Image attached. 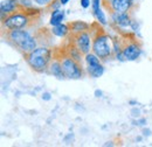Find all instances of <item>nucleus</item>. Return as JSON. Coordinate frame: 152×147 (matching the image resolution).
<instances>
[{"label":"nucleus","mask_w":152,"mask_h":147,"mask_svg":"<svg viewBox=\"0 0 152 147\" xmlns=\"http://www.w3.org/2000/svg\"><path fill=\"white\" fill-rule=\"evenodd\" d=\"M50 60V52L47 48H37L31 52L28 55L29 65L37 71H42L47 68L48 62Z\"/></svg>","instance_id":"f257e3e1"},{"label":"nucleus","mask_w":152,"mask_h":147,"mask_svg":"<svg viewBox=\"0 0 152 147\" xmlns=\"http://www.w3.org/2000/svg\"><path fill=\"white\" fill-rule=\"evenodd\" d=\"M10 39L25 52H32L35 49V40L25 31H12L10 34Z\"/></svg>","instance_id":"f03ea898"},{"label":"nucleus","mask_w":152,"mask_h":147,"mask_svg":"<svg viewBox=\"0 0 152 147\" xmlns=\"http://www.w3.org/2000/svg\"><path fill=\"white\" fill-rule=\"evenodd\" d=\"M109 37L103 35V36L97 37L94 42V52L98 57L101 58H105L110 55L111 48L109 44Z\"/></svg>","instance_id":"7ed1b4c3"},{"label":"nucleus","mask_w":152,"mask_h":147,"mask_svg":"<svg viewBox=\"0 0 152 147\" xmlns=\"http://www.w3.org/2000/svg\"><path fill=\"white\" fill-rule=\"evenodd\" d=\"M62 69L63 73L69 78H80L82 76V70L81 68L76 64V62L73 58H64L62 61Z\"/></svg>","instance_id":"20e7f679"},{"label":"nucleus","mask_w":152,"mask_h":147,"mask_svg":"<svg viewBox=\"0 0 152 147\" xmlns=\"http://www.w3.org/2000/svg\"><path fill=\"white\" fill-rule=\"evenodd\" d=\"M86 61L88 63V71L90 73V75L93 77H101L103 73H104V68L99 64V61L97 58L96 55H93V54H88L87 57H86Z\"/></svg>","instance_id":"39448f33"},{"label":"nucleus","mask_w":152,"mask_h":147,"mask_svg":"<svg viewBox=\"0 0 152 147\" xmlns=\"http://www.w3.org/2000/svg\"><path fill=\"white\" fill-rule=\"evenodd\" d=\"M27 23V19L22 15H12L5 20V25L10 29H20L25 27Z\"/></svg>","instance_id":"423d86ee"},{"label":"nucleus","mask_w":152,"mask_h":147,"mask_svg":"<svg viewBox=\"0 0 152 147\" xmlns=\"http://www.w3.org/2000/svg\"><path fill=\"white\" fill-rule=\"evenodd\" d=\"M111 6H113L115 12L125 13L130 8L131 2H130V0H111Z\"/></svg>","instance_id":"0eeeda50"},{"label":"nucleus","mask_w":152,"mask_h":147,"mask_svg":"<svg viewBox=\"0 0 152 147\" xmlns=\"http://www.w3.org/2000/svg\"><path fill=\"white\" fill-rule=\"evenodd\" d=\"M89 44H90V41H89V35L88 34L82 33L80 36L77 37V46H78V48L82 53L87 54L89 52Z\"/></svg>","instance_id":"6e6552de"},{"label":"nucleus","mask_w":152,"mask_h":147,"mask_svg":"<svg viewBox=\"0 0 152 147\" xmlns=\"http://www.w3.org/2000/svg\"><path fill=\"white\" fill-rule=\"evenodd\" d=\"M124 57L126 58V60H130V61H133V60H136L139 54H140V49L137 47V46H134V44H131V46H129V47H126L125 49H124Z\"/></svg>","instance_id":"1a4fd4ad"},{"label":"nucleus","mask_w":152,"mask_h":147,"mask_svg":"<svg viewBox=\"0 0 152 147\" xmlns=\"http://www.w3.org/2000/svg\"><path fill=\"white\" fill-rule=\"evenodd\" d=\"M15 6H17V0H4L0 5L1 15H4L5 13H10V12L14 11Z\"/></svg>","instance_id":"9d476101"},{"label":"nucleus","mask_w":152,"mask_h":147,"mask_svg":"<svg viewBox=\"0 0 152 147\" xmlns=\"http://www.w3.org/2000/svg\"><path fill=\"white\" fill-rule=\"evenodd\" d=\"M113 19H114V21L116 23H118V25H121V26H129L130 25V19L129 17L125 14V13H118V12H116L114 15H113Z\"/></svg>","instance_id":"9b49d317"},{"label":"nucleus","mask_w":152,"mask_h":147,"mask_svg":"<svg viewBox=\"0 0 152 147\" xmlns=\"http://www.w3.org/2000/svg\"><path fill=\"white\" fill-rule=\"evenodd\" d=\"M63 17H64V13H63V11H54L53 12V14H52V18H50V25L52 26H57V25H60L61 22H62V20H63Z\"/></svg>","instance_id":"f8f14e48"},{"label":"nucleus","mask_w":152,"mask_h":147,"mask_svg":"<svg viewBox=\"0 0 152 147\" xmlns=\"http://www.w3.org/2000/svg\"><path fill=\"white\" fill-rule=\"evenodd\" d=\"M50 68H52V69H50V70H52V74H53L54 76H56L57 78H62V77H63V75H64V73H63L62 65H61L60 63H57V62H55V63H53Z\"/></svg>","instance_id":"ddd939ff"},{"label":"nucleus","mask_w":152,"mask_h":147,"mask_svg":"<svg viewBox=\"0 0 152 147\" xmlns=\"http://www.w3.org/2000/svg\"><path fill=\"white\" fill-rule=\"evenodd\" d=\"M67 32H68L67 26H66V25H62V23L57 25V26H55V27L53 28V33L60 37L64 36V35L67 34Z\"/></svg>","instance_id":"4468645a"},{"label":"nucleus","mask_w":152,"mask_h":147,"mask_svg":"<svg viewBox=\"0 0 152 147\" xmlns=\"http://www.w3.org/2000/svg\"><path fill=\"white\" fill-rule=\"evenodd\" d=\"M87 28H88V25L82 22V21H76V22L73 23V29L75 32H81V31H84Z\"/></svg>","instance_id":"2eb2a0df"},{"label":"nucleus","mask_w":152,"mask_h":147,"mask_svg":"<svg viewBox=\"0 0 152 147\" xmlns=\"http://www.w3.org/2000/svg\"><path fill=\"white\" fill-rule=\"evenodd\" d=\"M95 14H96V17H97V19H98V21H99L101 23H103V25L107 23V20H105V17H104V13H103L101 9H98Z\"/></svg>","instance_id":"dca6fc26"},{"label":"nucleus","mask_w":152,"mask_h":147,"mask_svg":"<svg viewBox=\"0 0 152 147\" xmlns=\"http://www.w3.org/2000/svg\"><path fill=\"white\" fill-rule=\"evenodd\" d=\"M93 9H94V13L99 9V0H93Z\"/></svg>","instance_id":"f3484780"},{"label":"nucleus","mask_w":152,"mask_h":147,"mask_svg":"<svg viewBox=\"0 0 152 147\" xmlns=\"http://www.w3.org/2000/svg\"><path fill=\"white\" fill-rule=\"evenodd\" d=\"M37 4H39V5H47V4H49L52 0H34Z\"/></svg>","instance_id":"a211bd4d"},{"label":"nucleus","mask_w":152,"mask_h":147,"mask_svg":"<svg viewBox=\"0 0 152 147\" xmlns=\"http://www.w3.org/2000/svg\"><path fill=\"white\" fill-rule=\"evenodd\" d=\"M89 1H90V0H81V6H82L83 8L89 7Z\"/></svg>","instance_id":"6ab92c4d"},{"label":"nucleus","mask_w":152,"mask_h":147,"mask_svg":"<svg viewBox=\"0 0 152 147\" xmlns=\"http://www.w3.org/2000/svg\"><path fill=\"white\" fill-rule=\"evenodd\" d=\"M42 99H45V100H49V99H50V95H49L48 92L43 93V95H42Z\"/></svg>","instance_id":"aec40b11"},{"label":"nucleus","mask_w":152,"mask_h":147,"mask_svg":"<svg viewBox=\"0 0 152 147\" xmlns=\"http://www.w3.org/2000/svg\"><path fill=\"white\" fill-rule=\"evenodd\" d=\"M95 96H96V97H101V96H102V91H99V90H96V91H95Z\"/></svg>","instance_id":"412c9836"},{"label":"nucleus","mask_w":152,"mask_h":147,"mask_svg":"<svg viewBox=\"0 0 152 147\" xmlns=\"http://www.w3.org/2000/svg\"><path fill=\"white\" fill-rule=\"evenodd\" d=\"M67 2H69V0H60V4H62V5H66Z\"/></svg>","instance_id":"4be33fe9"}]
</instances>
